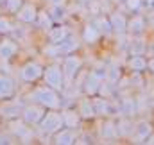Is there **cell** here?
<instances>
[{
  "mask_svg": "<svg viewBox=\"0 0 154 145\" xmlns=\"http://www.w3.org/2000/svg\"><path fill=\"white\" fill-rule=\"evenodd\" d=\"M45 72V63L38 61V59H27L23 61L18 70H16V79L20 84H25V86H32L41 81Z\"/></svg>",
  "mask_w": 154,
  "mask_h": 145,
  "instance_id": "5",
  "label": "cell"
},
{
  "mask_svg": "<svg viewBox=\"0 0 154 145\" xmlns=\"http://www.w3.org/2000/svg\"><path fill=\"white\" fill-rule=\"evenodd\" d=\"M2 124H4V122H2V116H0V127H2ZM0 131H2V129H0Z\"/></svg>",
  "mask_w": 154,
  "mask_h": 145,
  "instance_id": "37",
  "label": "cell"
},
{
  "mask_svg": "<svg viewBox=\"0 0 154 145\" xmlns=\"http://www.w3.org/2000/svg\"><path fill=\"white\" fill-rule=\"evenodd\" d=\"M2 2H4V0H0V11H2Z\"/></svg>",
  "mask_w": 154,
  "mask_h": 145,
  "instance_id": "38",
  "label": "cell"
},
{
  "mask_svg": "<svg viewBox=\"0 0 154 145\" xmlns=\"http://www.w3.org/2000/svg\"><path fill=\"white\" fill-rule=\"evenodd\" d=\"M22 52V45L14 36L7 34V36L0 38V61H14Z\"/></svg>",
  "mask_w": 154,
  "mask_h": 145,
  "instance_id": "10",
  "label": "cell"
},
{
  "mask_svg": "<svg viewBox=\"0 0 154 145\" xmlns=\"http://www.w3.org/2000/svg\"><path fill=\"white\" fill-rule=\"evenodd\" d=\"M79 38H81L82 45H86V47H93V45L100 43L106 36H104V34H102L95 25H93V22H91V20H86V22L81 25Z\"/></svg>",
  "mask_w": 154,
  "mask_h": 145,
  "instance_id": "15",
  "label": "cell"
},
{
  "mask_svg": "<svg viewBox=\"0 0 154 145\" xmlns=\"http://www.w3.org/2000/svg\"><path fill=\"white\" fill-rule=\"evenodd\" d=\"M97 122H99V133H97L99 140H102V142H120L115 116L97 118Z\"/></svg>",
  "mask_w": 154,
  "mask_h": 145,
  "instance_id": "9",
  "label": "cell"
},
{
  "mask_svg": "<svg viewBox=\"0 0 154 145\" xmlns=\"http://www.w3.org/2000/svg\"><path fill=\"white\" fill-rule=\"evenodd\" d=\"M154 134V122L149 118H140L136 120L134 125V133L129 140V143H147V140Z\"/></svg>",
  "mask_w": 154,
  "mask_h": 145,
  "instance_id": "14",
  "label": "cell"
},
{
  "mask_svg": "<svg viewBox=\"0 0 154 145\" xmlns=\"http://www.w3.org/2000/svg\"><path fill=\"white\" fill-rule=\"evenodd\" d=\"M116 7H120V9L125 11L127 14L142 13V11H145V0H124V2L118 4Z\"/></svg>",
  "mask_w": 154,
  "mask_h": 145,
  "instance_id": "31",
  "label": "cell"
},
{
  "mask_svg": "<svg viewBox=\"0 0 154 145\" xmlns=\"http://www.w3.org/2000/svg\"><path fill=\"white\" fill-rule=\"evenodd\" d=\"M79 133H81V127H63L59 129L57 133H54L50 136V143L54 145H74L79 138Z\"/></svg>",
  "mask_w": 154,
  "mask_h": 145,
  "instance_id": "20",
  "label": "cell"
},
{
  "mask_svg": "<svg viewBox=\"0 0 154 145\" xmlns=\"http://www.w3.org/2000/svg\"><path fill=\"white\" fill-rule=\"evenodd\" d=\"M0 38H2V34H0Z\"/></svg>",
  "mask_w": 154,
  "mask_h": 145,
  "instance_id": "40",
  "label": "cell"
},
{
  "mask_svg": "<svg viewBox=\"0 0 154 145\" xmlns=\"http://www.w3.org/2000/svg\"><path fill=\"white\" fill-rule=\"evenodd\" d=\"M74 4H79V5H82V7H88L91 2H95V0H72Z\"/></svg>",
  "mask_w": 154,
  "mask_h": 145,
  "instance_id": "35",
  "label": "cell"
},
{
  "mask_svg": "<svg viewBox=\"0 0 154 145\" xmlns=\"http://www.w3.org/2000/svg\"><path fill=\"white\" fill-rule=\"evenodd\" d=\"M25 100H31V102H36L39 106L47 109H61L63 108V93H59L57 90L47 86L45 82L43 84H32L29 86V90L25 91L23 95Z\"/></svg>",
  "mask_w": 154,
  "mask_h": 145,
  "instance_id": "1",
  "label": "cell"
},
{
  "mask_svg": "<svg viewBox=\"0 0 154 145\" xmlns=\"http://www.w3.org/2000/svg\"><path fill=\"white\" fill-rule=\"evenodd\" d=\"M118 106H120V115L122 116H129V118H136L140 113H138V100L136 97H133L129 91H124L120 90L118 93Z\"/></svg>",
  "mask_w": 154,
  "mask_h": 145,
  "instance_id": "16",
  "label": "cell"
},
{
  "mask_svg": "<svg viewBox=\"0 0 154 145\" xmlns=\"http://www.w3.org/2000/svg\"><path fill=\"white\" fill-rule=\"evenodd\" d=\"M7 125V133L14 138V142H20V143H34L38 142V129L34 125H29L23 118H14V120H7L4 122Z\"/></svg>",
  "mask_w": 154,
  "mask_h": 145,
  "instance_id": "3",
  "label": "cell"
},
{
  "mask_svg": "<svg viewBox=\"0 0 154 145\" xmlns=\"http://www.w3.org/2000/svg\"><path fill=\"white\" fill-rule=\"evenodd\" d=\"M74 31L70 29L68 23H54V27L45 32V43H59L70 36Z\"/></svg>",
  "mask_w": 154,
  "mask_h": 145,
  "instance_id": "22",
  "label": "cell"
},
{
  "mask_svg": "<svg viewBox=\"0 0 154 145\" xmlns=\"http://www.w3.org/2000/svg\"><path fill=\"white\" fill-rule=\"evenodd\" d=\"M39 13V4L34 2V0H25L22 4V7L16 11L14 14V20L22 25H34L36 18H38Z\"/></svg>",
  "mask_w": 154,
  "mask_h": 145,
  "instance_id": "11",
  "label": "cell"
},
{
  "mask_svg": "<svg viewBox=\"0 0 154 145\" xmlns=\"http://www.w3.org/2000/svg\"><path fill=\"white\" fill-rule=\"evenodd\" d=\"M16 25H18V22L14 20V16H11V14L0 11V34H2V36L13 34L14 29H16Z\"/></svg>",
  "mask_w": 154,
  "mask_h": 145,
  "instance_id": "30",
  "label": "cell"
},
{
  "mask_svg": "<svg viewBox=\"0 0 154 145\" xmlns=\"http://www.w3.org/2000/svg\"><path fill=\"white\" fill-rule=\"evenodd\" d=\"M41 82H45L47 86L57 90L59 93L65 91L66 82H65V73H63L59 59H50V63L45 65V72H43V77H41Z\"/></svg>",
  "mask_w": 154,
  "mask_h": 145,
  "instance_id": "6",
  "label": "cell"
},
{
  "mask_svg": "<svg viewBox=\"0 0 154 145\" xmlns=\"http://www.w3.org/2000/svg\"><path fill=\"white\" fill-rule=\"evenodd\" d=\"M59 63H61V68H63V73H65L66 88L74 86L75 77L79 75V72L86 66V59H84L82 56H79L77 52H74V54H68V56L61 57Z\"/></svg>",
  "mask_w": 154,
  "mask_h": 145,
  "instance_id": "7",
  "label": "cell"
},
{
  "mask_svg": "<svg viewBox=\"0 0 154 145\" xmlns=\"http://www.w3.org/2000/svg\"><path fill=\"white\" fill-rule=\"evenodd\" d=\"M63 127H65V120H63L61 109H47L45 116L36 125L39 140H48V142H50V136L54 133H57L59 129H63Z\"/></svg>",
  "mask_w": 154,
  "mask_h": 145,
  "instance_id": "4",
  "label": "cell"
},
{
  "mask_svg": "<svg viewBox=\"0 0 154 145\" xmlns=\"http://www.w3.org/2000/svg\"><path fill=\"white\" fill-rule=\"evenodd\" d=\"M74 108L79 111L82 122H93V120H97V115H95V108H93V100H91V97L81 93V95L77 97L75 106H74Z\"/></svg>",
  "mask_w": 154,
  "mask_h": 145,
  "instance_id": "19",
  "label": "cell"
},
{
  "mask_svg": "<svg viewBox=\"0 0 154 145\" xmlns=\"http://www.w3.org/2000/svg\"><path fill=\"white\" fill-rule=\"evenodd\" d=\"M147 47H149V34L131 36L129 47H127V56H147Z\"/></svg>",
  "mask_w": 154,
  "mask_h": 145,
  "instance_id": "23",
  "label": "cell"
},
{
  "mask_svg": "<svg viewBox=\"0 0 154 145\" xmlns=\"http://www.w3.org/2000/svg\"><path fill=\"white\" fill-rule=\"evenodd\" d=\"M61 113H63V120H65V127H81L82 125V118L79 115L74 106L72 108H61Z\"/></svg>",
  "mask_w": 154,
  "mask_h": 145,
  "instance_id": "27",
  "label": "cell"
},
{
  "mask_svg": "<svg viewBox=\"0 0 154 145\" xmlns=\"http://www.w3.org/2000/svg\"><path fill=\"white\" fill-rule=\"evenodd\" d=\"M108 18H109V23H111L113 36L127 34V18H129V14H127L125 11H122L120 7L115 5V7L108 13Z\"/></svg>",
  "mask_w": 154,
  "mask_h": 145,
  "instance_id": "17",
  "label": "cell"
},
{
  "mask_svg": "<svg viewBox=\"0 0 154 145\" xmlns=\"http://www.w3.org/2000/svg\"><path fill=\"white\" fill-rule=\"evenodd\" d=\"M81 48H82V41H81L79 34L72 32L66 39H63V41H59V43H45V45L39 48V52H41L47 59H61V57H65V56H68V54L79 52Z\"/></svg>",
  "mask_w": 154,
  "mask_h": 145,
  "instance_id": "2",
  "label": "cell"
},
{
  "mask_svg": "<svg viewBox=\"0 0 154 145\" xmlns=\"http://www.w3.org/2000/svg\"><path fill=\"white\" fill-rule=\"evenodd\" d=\"M50 18L54 20V23H66L68 16H70V4L68 5H45Z\"/></svg>",
  "mask_w": 154,
  "mask_h": 145,
  "instance_id": "26",
  "label": "cell"
},
{
  "mask_svg": "<svg viewBox=\"0 0 154 145\" xmlns=\"http://www.w3.org/2000/svg\"><path fill=\"white\" fill-rule=\"evenodd\" d=\"M147 66H149V57L147 56H129L124 61V68H127V72L147 73Z\"/></svg>",
  "mask_w": 154,
  "mask_h": 145,
  "instance_id": "25",
  "label": "cell"
},
{
  "mask_svg": "<svg viewBox=\"0 0 154 145\" xmlns=\"http://www.w3.org/2000/svg\"><path fill=\"white\" fill-rule=\"evenodd\" d=\"M25 102H27L25 99H20V93L16 97H13V99L0 100V116H2V122L22 118V111H23Z\"/></svg>",
  "mask_w": 154,
  "mask_h": 145,
  "instance_id": "8",
  "label": "cell"
},
{
  "mask_svg": "<svg viewBox=\"0 0 154 145\" xmlns=\"http://www.w3.org/2000/svg\"><path fill=\"white\" fill-rule=\"evenodd\" d=\"M93 22V25L104 34V36H113V31H111V23H109V18L106 13H100V14H95L90 18Z\"/></svg>",
  "mask_w": 154,
  "mask_h": 145,
  "instance_id": "29",
  "label": "cell"
},
{
  "mask_svg": "<svg viewBox=\"0 0 154 145\" xmlns=\"http://www.w3.org/2000/svg\"><path fill=\"white\" fill-rule=\"evenodd\" d=\"M23 2H25V0H4V2H2V11L7 13V14H11V16H14L16 11L22 7Z\"/></svg>",
  "mask_w": 154,
  "mask_h": 145,
  "instance_id": "32",
  "label": "cell"
},
{
  "mask_svg": "<svg viewBox=\"0 0 154 145\" xmlns=\"http://www.w3.org/2000/svg\"><path fill=\"white\" fill-rule=\"evenodd\" d=\"M124 75V70L120 65H108V79L113 81V82H118Z\"/></svg>",
  "mask_w": 154,
  "mask_h": 145,
  "instance_id": "33",
  "label": "cell"
},
{
  "mask_svg": "<svg viewBox=\"0 0 154 145\" xmlns=\"http://www.w3.org/2000/svg\"><path fill=\"white\" fill-rule=\"evenodd\" d=\"M134 125H136V118H129V116H116V127H118V136L120 140H131L133 133H134Z\"/></svg>",
  "mask_w": 154,
  "mask_h": 145,
  "instance_id": "24",
  "label": "cell"
},
{
  "mask_svg": "<svg viewBox=\"0 0 154 145\" xmlns=\"http://www.w3.org/2000/svg\"><path fill=\"white\" fill-rule=\"evenodd\" d=\"M147 72L154 77V56H152V57H149V66H147Z\"/></svg>",
  "mask_w": 154,
  "mask_h": 145,
  "instance_id": "36",
  "label": "cell"
},
{
  "mask_svg": "<svg viewBox=\"0 0 154 145\" xmlns=\"http://www.w3.org/2000/svg\"><path fill=\"white\" fill-rule=\"evenodd\" d=\"M18 88H20V82L16 77L0 70V100H7V99L16 97L20 93Z\"/></svg>",
  "mask_w": 154,
  "mask_h": 145,
  "instance_id": "13",
  "label": "cell"
},
{
  "mask_svg": "<svg viewBox=\"0 0 154 145\" xmlns=\"http://www.w3.org/2000/svg\"><path fill=\"white\" fill-rule=\"evenodd\" d=\"M45 113H47V108L39 106L36 102L27 100L25 106H23V111H22V118H23L29 125H34V127H36L39 122H41V118L45 116Z\"/></svg>",
  "mask_w": 154,
  "mask_h": 145,
  "instance_id": "18",
  "label": "cell"
},
{
  "mask_svg": "<svg viewBox=\"0 0 154 145\" xmlns=\"http://www.w3.org/2000/svg\"><path fill=\"white\" fill-rule=\"evenodd\" d=\"M152 38H154V31H152Z\"/></svg>",
  "mask_w": 154,
  "mask_h": 145,
  "instance_id": "39",
  "label": "cell"
},
{
  "mask_svg": "<svg viewBox=\"0 0 154 145\" xmlns=\"http://www.w3.org/2000/svg\"><path fill=\"white\" fill-rule=\"evenodd\" d=\"M34 27H38V31L43 32V36H45V32H48V31L54 27V20L50 18L47 7H39L38 18H36V22H34Z\"/></svg>",
  "mask_w": 154,
  "mask_h": 145,
  "instance_id": "28",
  "label": "cell"
},
{
  "mask_svg": "<svg viewBox=\"0 0 154 145\" xmlns=\"http://www.w3.org/2000/svg\"><path fill=\"white\" fill-rule=\"evenodd\" d=\"M72 0H45V5H68Z\"/></svg>",
  "mask_w": 154,
  "mask_h": 145,
  "instance_id": "34",
  "label": "cell"
},
{
  "mask_svg": "<svg viewBox=\"0 0 154 145\" xmlns=\"http://www.w3.org/2000/svg\"><path fill=\"white\" fill-rule=\"evenodd\" d=\"M102 82H104L102 79H99L95 73L88 68V73L84 75L82 84H81V93H84L88 97H95V95H99V90H100Z\"/></svg>",
  "mask_w": 154,
  "mask_h": 145,
  "instance_id": "21",
  "label": "cell"
},
{
  "mask_svg": "<svg viewBox=\"0 0 154 145\" xmlns=\"http://www.w3.org/2000/svg\"><path fill=\"white\" fill-rule=\"evenodd\" d=\"M151 32L149 29V22L145 13H133L127 18V34L129 36H147Z\"/></svg>",
  "mask_w": 154,
  "mask_h": 145,
  "instance_id": "12",
  "label": "cell"
}]
</instances>
